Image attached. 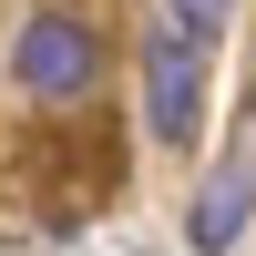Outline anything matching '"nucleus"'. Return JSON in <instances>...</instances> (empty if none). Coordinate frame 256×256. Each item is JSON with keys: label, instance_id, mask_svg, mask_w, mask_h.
<instances>
[{"label": "nucleus", "instance_id": "f257e3e1", "mask_svg": "<svg viewBox=\"0 0 256 256\" xmlns=\"http://www.w3.org/2000/svg\"><path fill=\"white\" fill-rule=\"evenodd\" d=\"M10 72H20V92H41V102H72V92H92V72H102V41L82 31V20H62V10H41L31 31H20V52H10Z\"/></svg>", "mask_w": 256, "mask_h": 256}, {"label": "nucleus", "instance_id": "f03ea898", "mask_svg": "<svg viewBox=\"0 0 256 256\" xmlns=\"http://www.w3.org/2000/svg\"><path fill=\"white\" fill-rule=\"evenodd\" d=\"M144 123L164 144H195V123H205V52L174 31H154V52H144Z\"/></svg>", "mask_w": 256, "mask_h": 256}, {"label": "nucleus", "instance_id": "7ed1b4c3", "mask_svg": "<svg viewBox=\"0 0 256 256\" xmlns=\"http://www.w3.org/2000/svg\"><path fill=\"white\" fill-rule=\"evenodd\" d=\"M246 205H256V154L236 144V154L205 174V195H195V216H184V236H195L205 256H226V246L246 236Z\"/></svg>", "mask_w": 256, "mask_h": 256}, {"label": "nucleus", "instance_id": "20e7f679", "mask_svg": "<svg viewBox=\"0 0 256 256\" xmlns=\"http://www.w3.org/2000/svg\"><path fill=\"white\" fill-rule=\"evenodd\" d=\"M216 20H226V0H174V20H164V31L205 52V41H216Z\"/></svg>", "mask_w": 256, "mask_h": 256}]
</instances>
